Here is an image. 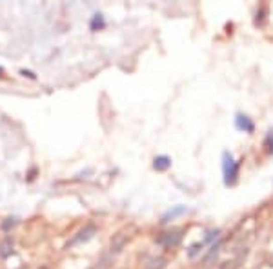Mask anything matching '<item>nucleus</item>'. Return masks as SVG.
<instances>
[{
    "mask_svg": "<svg viewBox=\"0 0 273 269\" xmlns=\"http://www.w3.org/2000/svg\"><path fill=\"white\" fill-rule=\"evenodd\" d=\"M235 128L239 129V131H244V133H253L255 131V124L253 120L248 117V115H242V113H237L235 115Z\"/></svg>",
    "mask_w": 273,
    "mask_h": 269,
    "instance_id": "nucleus-4",
    "label": "nucleus"
},
{
    "mask_svg": "<svg viewBox=\"0 0 273 269\" xmlns=\"http://www.w3.org/2000/svg\"><path fill=\"white\" fill-rule=\"evenodd\" d=\"M221 235V231L219 229H210V231H206V236H204V244H208V242H213L217 238V236Z\"/></svg>",
    "mask_w": 273,
    "mask_h": 269,
    "instance_id": "nucleus-12",
    "label": "nucleus"
},
{
    "mask_svg": "<svg viewBox=\"0 0 273 269\" xmlns=\"http://www.w3.org/2000/svg\"><path fill=\"white\" fill-rule=\"evenodd\" d=\"M10 247H13V244H11V240H6L4 244H2V251H0V253H2V256H8L11 251H13V249H10Z\"/></svg>",
    "mask_w": 273,
    "mask_h": 269,
    "instance_id": "nucleus-13",
    "label": "nucleus"
},
{
    "mask_svg": "<svg viewBox=\"0 0 273 269\" xmlns=\"http://www.w3.org/2000/svg\"><path fill=\"white\" fill-rule=\"evenodd\" d=\"M240 171V162L235 160L233 155L230 151L222 153V176H224L226 186H235L237 178H239Z\"/></svg>",
    "mask_w": 273,
    "mask_h": 269,
    "instance_id": "nucleus-1",
    "label": "nucleus"
},
{
    "mask_svg": "<svg viewBox=\"0 0 273 269\" xmlns=\"http://www.w3.org/2000/svg\"><path fill=\"white\" fill-rule=\"evenodd\" d=\"M97 28H104V19H102L101 13L93 15V20H91V29H97Z\"/></svg>",
    "mask_w": 273,
    "mask_h": 269,
    "instance_id": "nucleus-10",
    "label": "nucleus"
},
{
    "mask_svg": "<svg viewBox=\"0 0 273 269\" xmlns=\"http://www.w3.org/2000/svg\"><path fill=\"white\" fill-rule=\"evenodd\" d=\"M124 244H126V238L122 235H119L115 240L111 242V253H119V251L124 247Z\"/></svg>",
    "mask_w": 273,
    "mask_h": 269,
    "instance_id": "nucleus-8",
    "label": "nucleus"
},
{
    "mask_svg": "<svg viewBox=\"0 0 273 269\" xmlns=\"http://www.w3.org/2000/svg\"><path fill=\"white\" fill-rule=\"evenodd\" d=\"M202 247H204V242H197V244L190 246V249H188V256H190V258H195V256L202 251Z\"/></svg>",
    "mask_w": 273,
    "mask_h": 269,
    "instance_id": "nucleus-9",
    "label": "nucleus"
},
{
    "mask_svg": "<svg viewBox=\"0 0 273 269\" xmlns=\"http://www.w3.org/2000/svg\"><path fill=\"white\" fill-rule=\"evenodd\" d=\"M22 75H28L29 78H35V75L31 73V71H26V69H22Z\"/></svg>",
    "mask_w": 273,
    "mask_h": 269,
    "instance_id": "nucleus-15",
    "label": "nucleus"
},
{
    "mask_svg": "<svg viewBox=\"0 0 273 269\" xmlns=\"http://www.w3.org/2000/svg\"><path fill=\"white\" fill-rule=\"evenodd\" d=\"M40 269H48V267H40Z\"/></svg>",
    "mask_w": 273,
    "mask_h": 269,
    "instance_id": "nucleus-16",
    "label": "nucleus"
},
{
    "mask_svg": "<svg viewBox=\"0 0 273 269\" xmlns=\"http://www.w3.org/2000/svg\"><path fill=\"white\" fill-rule=\"evenodd\" d=\"M264 147H266V153L273 155V131H269L266 135V140H264Z\"/></svg>",
    "mask_w": 273,
    "mask_h": 269,
    "instance_id": "nucleus-11",
    "label": "nucleus"
},
{
    "mask_svg": "<svg viewBox=\"0 0 273 269\" xmlns=\"http://www.w3.org/2000/svg\"><path fill=\"white\" fill-rule=\"evenodd\" d=\"M221 269H237V264L235 262H224Z\"/></svg>",
    "mask_w": 273,
    "mask_h": 269,
    "instance_id": "nucleus-14",
    "label": "nucleus"
},
{
    "mask_svg": "<svg viewBox=\"0 0 273 269\" xmlns=\"http://www.w3.org/2000/svg\"><path fill=\"white\" fill-rule=\"evenodd\" d=\"M169 165H171V158L166 155H160V156H155L153 160V167L157 171H166L169 169Z\"/></svg>",
    "mask_w": 273,
    "mask_h": 269,
    "instance_id": "nucleus-6",
    "label": "nucleus"
},
{
    "mask_svg": "<svg viewBox=\"0 0 273 269\" xmlns=\"http://www.w3.org/2000/svg\"><path fill=\"white\" fill-rule=\"evenodd\" d=\"M184 213H188V208L186 206H173L171 209H169L168 213H164V217L160 222H169V220H173V218H177V217H182Z\"/></svg>",
    "mask_w": 273,
    "mask_h": 269,
    "instance_id": "nucleus-5",
    "label": "nucleus"
},
{
    "mask_svg": "<svg viewBox=\"0 0 273 269\" xmlns=\"http://www.w3.org/2000/svg\"><path fill=\"white\" fill-rule=\"evenodd\" d=\"M148 269H164L166 267V260L162 256H157V258H151L149 260V264H146Z\"/></svg>",
    "mask_w": 273,
    "mask_h": 269,
    "instance_id": "nucleus-7",
    "label": "nucleus"
},
{
    "mask_svg": "<svg viewBox=\"0 0 273 269\" xmlns=\"http://www.w3.org/2000/svg\"><path fill=\"white\" fill-rule=\"evenodd\" d=\"M97 233V227L95 224H87V226H84L80 229V231L77 233V235L73 236L71 240L67 242V246H77V244H82V242H87L93 238V235Z\"/></svg>",
    "mask_w": 273,
    "mask_h": 269,
    "instance_id": "nucleus-3",
    "label": "nucleus"
},
{
    "mask_svg": "<svg viewBox=\"0 0 273 269\" xmlns=\"http://www.w3.org/2000/svg\"><path fill=\"white\" fill-rule=\"evenodd\" d=\"M182 229H169V231H164V233H160V235L157 236V244L158 246H162V247H175V246H178L180 244V240H182Z\"/></svg>",
    "mask_w": 273,
    "mask_h": 269,
    "instance_id": "nucleus-2",
    "label": "nucleus"
}]
</instances>
